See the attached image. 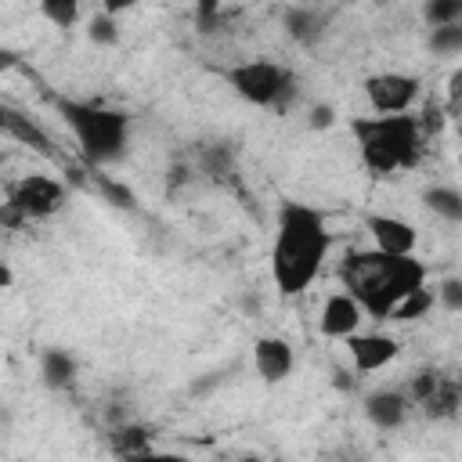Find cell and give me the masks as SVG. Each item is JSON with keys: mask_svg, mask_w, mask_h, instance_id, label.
Segmentation results:
<instances>
[{"mask_svg": "<svg viewBox=\"0 0 462 462\" xmlns=\"http://www.w3.org/2000/svg\"><path fill=\"white\" fill-rule=\"evenodd\" d=\"M433 300H437V307H444L448 314H458L462 310V278H440L437 285H433Z\"/></svg>", "mask_w": 462, "mask_h": 462, "instance_id": "22", "label": "cell"}, {"mask_svg": "<svg viewBox=\"0 0 462 462\" xmlns=\"http://www.w3.org/2000/svg\"><path fill=\"white\" fill-rule=\"evenodd\" d=\"M0 224H4V227H25L29 220H25V213H22L18 206H11V202H0Z\"/></svg>", "mask_w": 462, "mask_h": 462, "instance_id": "26", "label": "cell"}, {"mask_svg": "<svg viewBox=\"0 0 462 462\" xmlns=\"http://www.w3.org/2000/svg\"><path fill=\"white\" fill-rule=\"evenodd\" d=\"M224 79L242 101H249L256 108H285L296 97V76L285 65L267 61V58L238 61L224 72Z\"/></svg>", "mask_w": 462, "mask_h": 462, "instance_id": "5", "label": "cell"}, {"mask_svg": "<svg viewBox=\"0 0 462 462\" xmlns=\"http://www.w3.org/2000/svg\"><path fill=\"white\" fill-rule=\"evenodd\" d=\"M422 18H426L433 29H440V25H458V22H462V4H458V0H433V4L422 7Z\"/></svg>", "mask_w": 462, "mask_h": 462, "instance_id": "21", "label": "cell"}, {"mask_svg": "<svg viewBox=\"0 0 462 462\" xmlns=\"http://www.w3.org/2000/svg\"><path fill=\"white\" fill-rule=\"evenodd\" d=\"M343 292L354 296L365 318L386 321L393 303L430 285V267L419 256H386L379 249H350L339 263Z\"/></svg>", "mask_w": 462, "mask_h": 462, "instance_id": "2", "label": "cell"}, {"mask_svg": "<svg viewBox=\"0 0 462 462\" xmlns=\"http://www.w3.org/2000/svg\"><path fill=\"white\" fill-rule=\"evenodd\" d=\"M97 188H101V195H105L108 202H116V206H123V209H134V195H130L119 180H112L108 173H97Z\"/></svg>", "mask_w": 462, "mask_h": 462, "instance_id": "24", "label": "cell"}, {"mask_svg": "<svg viewBox=\"0 0 462 462\" xmlns=\"http://www.w3.org/2000/svg\"><path fill=\"white\" fill-rule=\"evenodd\" d=\"M430 43H433L437 54H458V51H462V22H458V25H440V29H433Z\"/></svg>", "mask_w": 462, "mask_h": 462, "instance_id": "23", "label": "cell"}, {"mask_svg": "<svg viewBox=\"0 0 462 462\" xmlns=\"http://www.w3.org/2000/svg\"><path fill=\"white\" fill-rule=\"evenodd\" d=\"M365 101L375 116H401L411 112V105L422 94V79L415 72H375L361 83Z\"/></svg>", "mask_w": 462, "mask_h": 462, "instance_id": "7", "label": "cell"}, {"mask_svg": "<svg viewBox=\"0 0 462 462\" xmlns=\"http://www.w3.org/2000/svg\"><path fill=\"white\" fill-rule=\"evenodd\" d=\"M422 202H426V209H433L448 224H458L462 220V191L455 184H433V188H426L422 191Z\"/></svg>", "mask_w": 462, "mask_h": 462, "instance_id": "15", "label": "cell"}, {"mask_svg": "<svg viewBox=\"0 0 462 462\" xmlns=\"http://www.w3.org/2000/svg\"><path fill=\"white\" fill-rule=\"evenodd\" d=\"M336 123V112L328 108V105H314V112H310V126L314 130H325V126H332Z\"/></svg>", "mask_w": 462, "mask_h": 462, "instance_id": "27", "label": "cell"}, {"mask_svg": "<svg viewBox=\"0 0 462 462\" xmlns=\"http://www.w3.org/2000/svg\"><path fill=\"white\" fill-rule=\"evenodd\" d=\"M343 343H346V354L354 361V372H361V375H375V372L390 368L401 354V343L390 332H354Z\"/></svg>", "mask_w": 462, "mask_h": 462, "instance_id": "9", "label": "cell"}, {"mask_svg": "<svg viewBox=\"0 0 462 462\" xmlns=\"http://www.w3.org/2000/svg\"><path fill=\"white\" fill-rule=\"evenodd\" d=\"M361 227L372 238V249L386 253V256H415L419 245V227L404 217H390V213H368L361 220Z\"/></svg>", "mask_w": 462, "mask_h": 462, "instance_id": "8", "label": "cell"}, {"mask_svg": "<svg viewBox=\"0 0 462 462\" xmlns=\"http://www.w3.org/2000/svg\"><path fill=\"white\" fill-rule=\"evenodd\" d=\"M11 285H14V274L7 263H0V289H11Z\"/></svg>", "mask_w": 462, "mask_h": 462, "instance_id": "29", "label": "cell"}, {"mask_svg": "<svg viewBox=\"0 0 462 462\" xmlns=\"http://www.w3.org/2000/svg\"><path fill=\"white\" fill-rule=\"evenodd\" d=\"M433 307H437V300H433V285H422V289L408 292L401 303H393V310L386 314V321L408 325V321H419V318H426Z\"/></svg>", "mask_w": 462, "mask_h": 462, "instance_id": "16", "label": "cell"}, {"mask_svg": "<svg viewBox=\"0 0 462 462\" xmlns=\"http://www.w3.org/2000/svg\"><path fill=\"white\" fill-rule=\"evenodd\" d=\"M7 202L18 206L25 220H47L61 213V206L69 202V188L51 173H25L7 188Z\"/></svg>", "mask_w": 462, "mask_h": 462, "instance_id": "6", "label": "cell"}, {"mask_svg": "<svg viewBox=\"0 0 462 462\" xmlns=\"http://www.w3.org/2000/svg\"><path fill=\"white\" fill-rule=\"evenodd\" d=\"M112 448L123 455V462H130V458H137V455L152 451V444H148V433H144V430H137V426L116 430V433H112Z\"/></svg>", "mask_w": 462, "mask_h": 462, "instance_id": "19", "label": "cell"}, {"mask_svg": "<svg viewBox=\"0 0 462 462\" xmlns=\"http://www.w3.org/2000/svg\"><path fill=\"white\" fill-rule=\"evenodd\" d=\"M87 40L97 43V47H112L119 40V22H116V14L108 7L87 14Z\"/></svg>", "mask_w": 462, "mask_h": 462, "instance_id": "17", "label": "cell"}, {"mask_svg": "<svg viewBox=\"0 0 462 462\" xmlns=\"http://www.w3.org/2000/svg\"><path fill=\"white\" fill-rule=\"evenodd\" d=\"M274 462H282V458H274Z\"/></svg>", "mask_w": 462, "mask_h": 462, "instance_id": "31", "label": "cell"}, {"mask_svg": "<svg viewBox=\"0 0 462 462\" xmlns=\"http://www.w3.org/2000/svg\"><path fill=\"white\" fill-rule=\"evenodd\" d=\"M54 108L90 166H112L126 155L134 123L123 108H108L101 101H83V97H54Z\"/></svg>", "mask_w": 462, "mask_h": 462, "instance_id": "4", "label": "cell"}, {"mask_svg": "<svg viewBox=\"0 0 462 462\" xmlns=\"http://www.w3.org/2000/svg\"><path fill=\"white\" fill-rule=\"evenodd\" d=\"M14 65H18V51H11V47H0V76H7Z\"/></svg>", "mask_w": 462, "mask_h": 462, "instance_id": "28", "label": "cell"}, {"mask_svg": "<svg viewBox=\"0 0 462 462\" xmlns=\"http://www.w3.org/2000/svg\"><path fill=\"white\" fill-rule=\"evenodd\" d=\"M40 14L51 22V25H58V29H72L87 11L79 7V4H69V0H47V4H40Z\"/></svg>", "mask_w": 462, "mask_h": 462, "instance_id": "20", "label": "cell"}, {"mask_svg": "<svg viewBox=\"0 0 462 462\" xmlns=\"http://www.w3.org/2000/svg\"><path fill=\"white\" fill-rule=\"evenodd\" d=\"M350 134L357 141L361 166L372 177H393L401 170H411L422 159L426 134L419 126V116H354Z\"/></svg>", "mask_w": 462, "mask_h": 462, "instance_id": "3", "label": "cell"}, {"mask_svg": "<svg viewBox=\"0 0 462 462\" xmlns=\"http://www.w3.org/2000/svg\"><path fill=\"white\" fill-rule=\"evenodd\" d=\"M285 29H289V36L310 43L321 32V18L314 7H292V11H285Z\"/></svg>", "mask_w": 462, "mask_h": 462, "instance_id": "18", "label": "cell"}, {"mask_svg": "<svg viewBox=\"0 0 462 462\" xmlns=\"http://www.w3.org/2000/svg\"><path fill=\"white\" fill-rule=\"evenodd\" d=\"M332 227L318 206L307 202H282L274 213V238H271V282L282 296L307 292L328 253H332Z\"/></svg>", "mask_w": 462, "mask_h": 462, "instance_id": "1", "label": "cell"}, {"mask_svg": "<svg viewBox=\"0 0 462 462\" xmlns=\"http://www.w3.org/2000/svg\"><path fill=\"white\" fill-rule=\"evenodd\" d=\"M40 379H43V386H51V390H69V386H76V379H79V361H76L69 350L51 346V350L40 354Z\"/></svg>", "mask_w": 462, "mask_h": 462, "instance_id": "14", "label": "cell"}, {"mask_svg": "<svg viewBox=\"0 0 462 462\" xmlns=\"http://www.w3.org/2000/svg\"><path fill=\"white\" fill-rule=\"evenodd\" d=\"M253 365H256V375L274 386V383H285V379L292 375V368H296V350H292V343L282 339V336H260V339L253 343Z\"/></svg>", "mask_w": 462, "mask_h": 462, "instance_id": "11", "label": "cell"}, {"mask_svg": "<svg viewBox=\"0 0 462 462\" xmlns=\"http://www.w3.org/2000/svg\"><path fill=\"white\" fill-rule=\"evenodd\" d=\"M130 462H191V458L180 455V451H159V448H152V451H144V455H137Z\"/></svg>", "mask_w": 462, "mask_h": 462, "instance_id": "25", "label": "cell"}, {"mask_svg": "<svg viewBox=\"0 0 462 462\" xmlns=\"http://www.w3.org/2000/svg\"><path fill=\"white\" fill-rule=\"evenodd\" d=\"M0 170H4V152H0Z\"/></svg>", "mask_w": 462, "mask_h": 462, "instance_id": "30", "label": "cell"}, {"mask_svg": "<svg viewBox=\"0 0 462 462\" xmlns=\"http://www.w3.org/2000/svg\"><path fill=\"white\" fill-rule=\"evenodd\" d=\"M0 134L18 141V144H25V148H32V152H40V155H54V144H51L47 130L29 112H22V108H14L7 101H0Z\"/></svg>", "mask_w": 462, "mask_h": 462, "instance_id": "12", "label": "cell"}, {"mask_svg": "<svg viewBox=\"0 0 462 462\" xmlns=\"http://www.w3.org/2000/svg\"><path fill=\"white\" fill-rule=\"evenodd\" d=\"M365 419L375 426V430H397L404 426L408 411H411V401L404 390H393V386H383V390H372L365 397Z\"/></svg>", "mask_w": 462, "mask_h": 462, "instance_id": "13", "label": "cell"}, {"mask_svg": "<svg viewBox=\"0 0 462 462\" xmlns=\"http://www.w3.org/2000/svg\"><path fill=\"white\" fill-rule=\"evenodd\" d=\"M361 321H365V314H361V307L354 303V296L343 292V289H336V292H328L325 303H321L318 332H321L325 339H346V336L361 332Z\"/></svg>", "mask_w": 462, "mask_h": 462, "instance_id": "10", "label": "cell"}]
</instances>
